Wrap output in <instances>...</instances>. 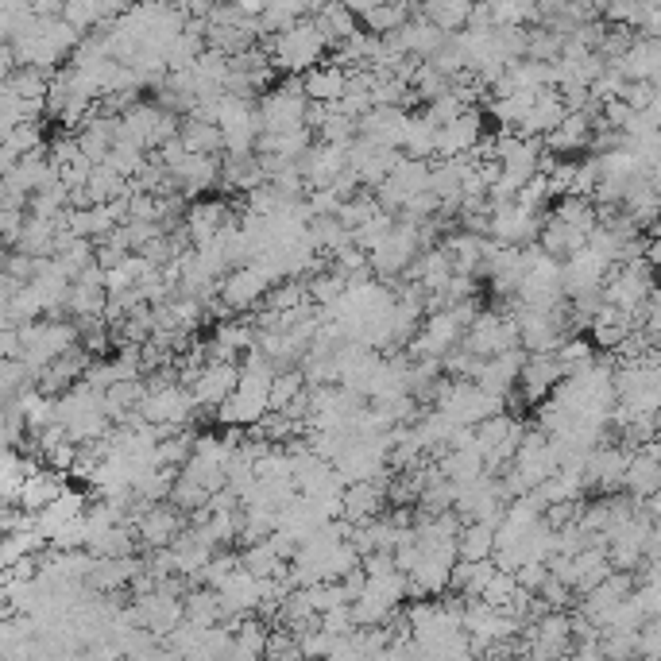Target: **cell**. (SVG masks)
Returning <instances> with one entry per match:
<instances>
[{"instance_id":"obj_12","label":"cell","mask_w":661,"mask_h":661,"mask_svg":"<svg viewBox=\"0 0 661 661\" xmlns=\"http://www.w3.org/2000/svg\"><path fill=\"white\" fill-rule=\"evenodd\" d=\"M480 136H484V120H480L476 109H468V113L457 116V120L441 124V132H437V159L468 155L472 147L480 144Z\"/></svg>"},{"instance_id":"obj_34","label":"cell","mask_w":661,"mask_h":661,"mask_svg":"<svg viewBox=\"0 0 661 661\" xmlns=\"http://www.w3.org/2000/svg\"><path fill=\"white\" fill-rule=\"evenodd\" d=\"M468 109H472V105H468V101H464L460 93H453V89H445L441 97H433V101H426V109H422V113L430 116L433 124H449V120H457V116H464V113H468Z\"/></svg>"},{"instance_id":"obj_6","label":"cell","mask_w":661,"mask_h":661,"mask_svg":"<svg viewBox=\"0 0 661 661\" xmlns=\"http://www.w3.org/2000/svg\"><path fill=\"white\" fill-rule=\"evenodd\" d=\"M271 287L275 283L267 279V271L259 263H244V267H232L229 275L221 279V298L229 302L236 314H244V310H256Z\"/></svg>"},{"instance_id":"obj_31","label":"cell","mask_w":661,"mask_h":661,"mask_svg":"<svg viewBox=\"0 0 661 661\" xmlns=\"http://www.w3.org/2000/svg\"><path fill=\"white\" fill-rule=\"evenodd\" d=\"M306 387H310V383H306V372H302V368H283V372H275V379H271V410H287Z\"/></svg>"},{"instance_id":"obj_4","label":"cell","mask_w":661,"mask_h":661,"mask_svg":"<svg viewBox=\"0 0 661 661\" xmlns=\"http://www.w3.org/2000/svg\"><path fill=\"white\" fill-rule=\"evenodd\" d=\"M565 379V364L557 352H530L526 364H522V375H518V391L530 406L546 403L553 395V387Z\"/></svg>"},{"instance_id":"obj_25","label":"cell","mask_w":661,"mask_h":661,"mask_svg":"<svg viewBox=\"0 0 661 661\" xmlns=\"http://www.w3.org/2000/svg\"><path fill=\"white\" fill-rule=\"evenodd\" d=\"M437 132H441V124H433L426 113H410L403 151L410 159H437Z\"/></svg>"},{"instance_id":"obj_11","label":"cell","mask_w":661,"mask_h":661,"mask_svg":"<svg viewBox=\"0 0 661 661\" xmlns=\"http://www.w3.org/2000/svg\"><path fill=\"white\" fill-rule=\"evenodd\" d=\"M592 132H596V116L588 109H569L565 120L546 132V147L557 151V155H573V151L592 147Z\"/></svg>"},{"instance_id":"obj_47","label":"cell","mask_w":661,"mask_h":661,"mask_svg":"<svg viewBox=\"0 0 661 661\" xmlns=\"http://www.w3.org/2000/svg\"><path fill=\"white\" fill-rule=\"evenodd\" d=\"M650 306H661V283H654V290H650Z\"/></svg>"},{"instance_id":"obj_44","label":"cell","mask_w":661,"mask_h":661,"mask_svg":"<svg viewBox=\"0 0 661 661\" xmlns=\"http://www.w3.org/2000/svg\"><path fill=\"white\" fill-rule=\"evenodd\" d=\"M646 259L661 271V236H650V240H646Z\"/></svg>"},{"instance_id":"obj_24","label":"cell","mask_w":661,"mask_h":661,"mask_svg":"<svg viewBox=\"0 0 661 661\" xmlns=\"http://www.w3.org/2000/svg\"><path fill=\"white\" fill-rule=\"evenodd\" d=\"M457 546H460V557H468V561H488V557H495V526H491V522H480V518H468V522L460 526Z\"/></svg>"},{"instance_id":"obj_30","label":"cell","mask_w":661,"mask_h":661,"mask_svg":"<svg viewBox=\"0 0 661 661\" xmlns=\"http://www.w3.org/2000/svg\"><path fill=\"white\" fill-rule=\"evenodd\" d=\"M317 140H325V144H337V147H352L360 140V120L356 116L341 113V109H333L329 120L317 128Z\"/></svg>"},{"instance_id":"obj_2","label":"cell","mask_w":661,"mask_h":661,"mask_svg":"<svg viewBox=\"0 0 661 661\" xmlns=\"http://www.w3.org/2000/svg\"><path fill=\"white\" fill-rule=\"evenodd\" d=\"M306 113H310V97H306L302 74H290L279 86L259 93V124H263V132H290V128H302V124H306Z\"/></svg>"},{"instance_id":"obj_46","label":"cell","mask_w":661,"mask_h":661,"mask_svg":"<svg viewBox=\"0 0 661 661\" xmlns=\"http://www.w3.org/2000/svg\"><path fill=\"white\" fill-rule=\"evenodd\" d=\"M642 503H646V511H650V515L661 518V491H654V495H650V499H642Z\"/></svg>"},{"instance_id":"obj_27","label":"cell","mask_w":661,"mask_h":661,"mask_svg":"<svg viewBox=\"0 0 661 661\" xmlns=\"http://www.w3.org/2000/svg\"><path fill=\"white\" fill-rule=\"evenodd\" d=\"M105 306H109V287H105V283H86V279H74V287H70V302H66V314L70 317L105 314Z\"/></svg>"},{"instance_id":"obj_35","label":"cell","mask_w":661,"mask_h":661,"mask_svg":"<svg viewBox=\"0 0 661 661\" xmlns=\"http://www.w3.org/2000/svg\"><path fill=\"white\" fill-rule=\"evenodd\" d=\"M515 592H518V576L511 573V569H499V565H495V573H491L488 588H484L480 600H488L491 607H503V611H507V604H511Z\"/></svg>"},{"instance_id":"obj_15","label":"cell","mask_w":661,"mask_h":661,"mask_svg":"<svg viewBox=\"0 0 661 661\" xmlns=\"http://www.w3.org/2000/svg\"><path fill=\"white\" fill-rule=\"evenodd\" d=\"M66 476L70 472H58V468H39V472H31L28 480H24V488H20V495H16V503L24 507V511H43L47 503H55L58 495L66 491Z\"/></svg>"},{"instance_id":"obj_42","label":"cell","mask_w":661,"mask_h":661,"mask_svg":"<svg viewBox=\"0 0 661 661\" xmlns=\"http://www.w3.org/2000/svg\"><path fill=\"white\" fill-rule=\"evenodd\" d=\"M0 356H4V360H20V356H24V337H20V329H0Z\"/></svg>"},{"instance_id":"obj_13","label":"cell","mask_w":661,"mask_h":661,"mask_svg":"<svg viewBox=\"0 0 661 661\" xmlns=\"http://www.w3.org/2000/svg\"><path fill=\"white\" fill-rule=\"evenodd\" d=\"M526 356H530L526 348H507V352H499V356H488V360L480 364V372H476V383L488 387V391L507 395L511 387H518V375H522Z\"/></svg>"},{"instance_id":"obj_23","label":"cell","mask_w":661,"mask_h":661,"mask_svg":"<svg viewBox=\"0 0 661 661\" xmlns=\"http://www.w3.org/2000/svg\"><path fill=\"white\" fill-rule=\"evenodd\" d=\"M182 144H186V151L225 155V128H221V124H213V120L186 116V120H182Z\"/></svg>"},{"instance_id":"obj_40","label":"cell","mask_w":661,"mask_h":661,"mask_svg":"<svg viewBox=\"0 0 661 661\" xmlns=\"http://www.w3.org/2000/svg\"><path fill=\"white\" fill-rule=\"evenodd\" d=\"M515 576H518V584H522V588L542 592V584L549 580V565L546 561H538V557H530V561H522V565H518Z\"/></svg>"},{"instance_id":"obj_9","label":"cell","mask_w":661,"mask_h":661,"mask_svg":"<svg viewBox=\"0 0 661 661\" xmlns=\"http://www.w3.org/2000/svg\"><path fill=\"white\" fill-rule=\"evenodd\" d=\"M406 124H410V113L403 105H375L372 113L360 116V136L379 147H399L403 151Z\"/></svg>"},{"instance_id":"obj_38","label":"cell","mask_w":661,"mask_h":661,"mask_svg":"<svg viewBox=\"0 0 661 661\" xmlns=\"http://www.w3.org/2000/svg\"><path fill=\"white\" fill-rule=\"evenodd\" d=\"M321 631L337 634V638H345V634L356 631V619H352V604L333 607V611H321Z\"/></svg>"},{"instance_id":"obj_48","label":"cell","mask_w":661,"mask_h":661,"mask_svg":"<svg viewBox=\"0 0 661 661\" xmlns=\"http://www.w3.org/2000/svg\"><path fill=\"white\" fill-rule=\"evenodd\" d=\"M654 437H658V441H661V418H658V433H654Z\"/></svg>"},{"instance_id":"obj_5","label":"cell","mask_w":661,"mask_h":661,"mask_svg":"<svg viewBox=\"0 0 661 661\" xmlns=\"http://www.w3.org/2000/svg\"><path fill=\"white\" fill-rule=\"evenodd\" d=\"M542 221H546V213H534V209H526V205L507 202V205H499V209L491 213V236H495L499 244L526 248V244H534V240H538Z\"/></svg>"},{"instance_id":"obj_33","label":"cell","mask_w":661,"mask_h":661,"mask_svg":"<svg viewBox=\"0 0 661 661\" xmlns=\"http://www.w3.org/2000/svg\"><path fill=\"white\" fill-rule=\"evenodd\" d=\"M395 225H399V217H395V213H387V209H379L375 217H368L364 225H356V229H352V240H356L360 248H368V252H372V248H379V244L387 240V232L395 229Z\"/></svg>"},{"instance_id":"obj_22","label":"cell","mask_w":661,"mask_h":661,"mask_svg":"<svg viewBox=\"0 0 661 661\" xmlns=\"http://www.w3.org/2000/svg\"><path fill=\"white\" fill-rule=\"evenodd\" d=\"M267 634H271V627H267L259 615H248V619L232 631V658L236 661L267 658Z\"/></svg>"},{"instance_id":"obj_43","label":"cell","mask_w":661,"mask_h":661,"mask_svg":"<svg viewBox=\"0 0 661 661\" xmlns=\"http://www.w3.org/2000/svg\"><path fill=\"white\" fill-rule=\"evenodd\" d=\"M174 4H178L186 16H194V20H209V16L217 12L221 0H174Z\"/></svg>"},{"instance_id":"obj_32","label":"cell","mask_w":661,"mask_h":661,"mask_svg":"<svg viewBox=\"0 0 661 661\" xmlns=\"http://www.w3.org/2000/svg\"><path fill=\"white\" fill-rule=\"evenodd\" d=\"M557 356H561V364H565V375L584 372L588 364H596V341L573 333V337H565V341L557 345Z\"/></svg>"},{"instance_id":"obj_3","label":"cell","mask_w":661,"mask_h":661,"mask_svg":"<svg viewBox=\"0 0 661 661\" xmlns=\"http://www.w3.org/2000/svg\"><path fill=\"white\" fill-rule=\"evenodd\" d=\"M426 244H422V221H406L399 217V225L387 232V240L372 248V271L375 279H383V283H395V279H403L406 267L418 259Z\"/></svg>"},{"instance_id":"obj_1","label":"cell","mask_w":661,"mask_h":661,"mask_svg":"<svg viewBox=\"0 0 661 661\" xmlns=\"http://www.w3.org/2000/svg\"><path fill=\"white\" fill-rule=\"evenodd\" d=\"M259 43L271 55V62L279 66V74H306V70H314L317 62L329 58V43H325L321 28L314 24V16L275 31V35H263Z\"/></svg>"},{"instance_id":"obj_39","label":"cell","mask_w":661,"mask_h":661,"mask_svg":"<svg viewBox=\"0 0 661 661\" xmlns=\"http://www.w3.org/2000/svg\"><path fill=\"white\" fill-rule=\"evenodd\" d=\"M24 225H28V209H4V205H0V236H4L8 248H16Z\"/></svg>"},{"instance_id":"obj_18","label":"cell","mask_w":661,"mask_h":661,"mask_svg":"<svg viewBox=\"0 0 661 661\" xmlns=\"http://www.w3.org/2000/svg\"><path fill=\"white\" fill-rule=\"evenodd\" d=\"M314 24L321 28L325 35V43H329V51L333 47H341L352 31H360V16L348 8L345 0H321L314 8Z\"/></svg>"},{"instance_id":"obj_21","label":"cell","mask_w":661,"mask_h":661,"mask_svg":"<svg viewBox=\"0 0 661 661\" xmlns=\"http://www.w3.org/2000/svg\"><path fill=\"white\" fill-rule=\"evenodd\" d=\"M186 619L194 627H217L225 623V607H221V592L209 588V584H194L186 592Z\"/></svg>"},{"instance_id":"obj_16","label":"cell","mask_w":661,"mask_h":661,"mask_svg":"<svg viewBox=\"0 0 661 661\" xmlns=\"http://www.w3.org/2000/svg\"><path fill=\"white\" fill-rule=\"evenodd\" d=\"M302 82H306V97H310V101L337 105L348 93V70L341 62H317L314 70L302 74Z\"/></svg>"},{"instance_id":"obj_10","label":"cell","mask_w":661,"mask_h":661,"mask_svg":"<svg viewBox=\"0 0 661 661\" xmlns=\"http://www.w3.org/2000/svg\"><path fill=\"white\" fill-rule=\"evenodd\" d=\"M298 163H302V171H306L310 190H314V186H333V182L348 171V147H337V144L317 140V144L310 147Z\"/></svg>"},{"instance_id":"obj_26","label":"cell","mask_w":661,"mask_h":661,"mask_svg":"<svg viewBox=\"0 0 661 661\" xmlns=\"http://www.w3.org/2000/svg\"><path fill=\"white\" fill-rule=\"evenodd\" d=\"M410 16H414V4L406 0V4H375L372 12H364L360 16V28H368L372 35H395V31H403L410 24Z\"/></svg>"},{"instance_id":"obj_41","label":"cell","mask_w":661,"mask_h":661,"mask_svg":"<svg viewBox=\"0 0 661 661\" xmlns=\"http://www.w3.org/2000/svg\"><path fill=\"white\" fill-rule=\"evenodd\" d=\"M573 182H576V163L557 159V167L549 171V194L553 198H565V194H573Z\"/></svg>"},{"instance_id":"obj_7","label":"cell","mask_w":661,"mask_h":661,"mask_svg":"<svg viewBox=\"0 0 661 661\" xmlns=\"http://www.w3.org/2000/svg\"><path fill=\"white\" fill-rule=\"evenodd\" d=\"M190 526V515H182L178 507H174L171 499H159V503H151L144 515L136 518V530H140V542L144 549H163L171 546L174 538L182 534Z\"/></svg>"},{"instance_id":"obj_19","label":"cell","mask_w":661,"mask_h":661,"mask_svg":"<svg viewBox=\"0 0 661 661\" xmlns=\"http://www.w3.org/2000/svg\"><path fill=\"white\" fill-rule=\"evenodd\" d=\"M86 495H82V491H62V495H58L55 503H47V507H43V511H35V526H39V530H43V534H47V538H55L58 530H66V526H70V522H74V518H82L86 515Z\"/></svg>"},{"instance_id":"obj_14","label":"cell","mask_w":661,"mask_h":661,"mask_svg":"<svg viewBox=\"0 0 661 661\" xmlns=\"http://www.w3.org/2000/svg\"><path fill=\"white\" fill-rule=\"evenodd\" d=\"M391 39L403 47L406 55L433 58L441 47H445V43H449V31H441L433 20H426V16H410V24H406L403 31H395Z\"/></svg>"},{"instance_id":"obj_36","label":"cell","mask_w":661,"mask_h":661,"mask_svg":"<svg viewBox=\"0 0 661 661\" xmlns=\"http://www.w3.org/2000/svg\"><path fill=\"white\" fill-rule=\"evenodd\" d=\"M379 209H383V205H379V198H375V190L372 194H364V190H360L356 198H348V202L341 205V213H337V217L345 221V229H356V225H364L368 217H375Z\"/></svg>"},{"instance_id":"obj_28","label":"cell","mask_w":661,"mask_h":661,"mask_svg":"<svg viewBox=\"0 0 661 661\" xmlns=\"http://www.w3.org/2000/svg\"><path fill=\"white\" fill-rule=\"evenodd\" d=\"M244 565L256 576H290V561L271 546L267 538H259L252 546H244Z\"/></svg>"},{"instance_id":"obj_8","label":"cell","mask_w":661,"mask_h":661,"mask_svg":"<svg viewBox=\"0 0 661 661\" xmlns=\"http://www.w3.org/2000/svg\"><path fill=\"white\" fill-rule=\"evenodd\" d=\"M236 383H240V360H209L190 383V391L202 410H217L236 391Z\"/></svg>"},{"instance_id":"obj_45","label":"cell","mask_w":661,"mask_h":661,"mask_svg":"<svg viewBox=\"0 0 661 661\" xmlns=\"http://www.w3.org/2000/svg\"><path fill=\"white\" fill-rule=\"evenodd\" d=\"M345 4L352 8V12H356V16H364V12H372L379 0H345Z\"/></svg>"},{"instance_id":"obj_29","label":"cell","mask_w":661,"mask_h":661,"mask_svg":"<svg viewBox=\"0 0 661 661\" xmlns=\"http://www.w3.org/2000/svg\"><path fill=\"white\" fill-rule=\"evenodd\" d=\"M395 611H399V607L387 604L375 588H364V592L352 600V619H356V627H379V623H387Z\"/></svg>"},{"instance_id":"obj_17","label":"cell","mask_w":661,"mask_h":661,"mask_svg":"<svg viewBox=\"0 0 661 661\" xmlns=\"http://www.w3.org/2000/svg\"><path fill=\"white\" fill-rule=\"evenodd\" d=\"M588 240H592V232H584L580 225H569V221H561V217H553V213H546L542 232H538V244L557 259H569L573 252L588 248Z\"/></svg>"},{"instance_id":"obj_37","label":"cell","mask_w":661,"mask_h":661,"mask_svg":"<svg viewBox=\"0 0 661 661\" xmlns=\"http://www.w3.org/2000/svg\"><path fill=\"white\" fill-rule=\"evenodd\" d=\"M132 221H163V194L136 190L132 194Z\"/></svg>"},{"instance_id":"obj_20","label":"cell","mask_w":661,"mask_h":661,"mask_svg":"<svg viewBox=\"0 0 661 661\" xmlns=\"http://www.w3.org/2000/svg\"><path fill=\"white\" fill-rule=\"evenodd\" d=\"M472 8H476V0H422V12H418V16H426V20H433L441 31L457 35V31L468 28Z\"/></svg>"}]
</instances>
